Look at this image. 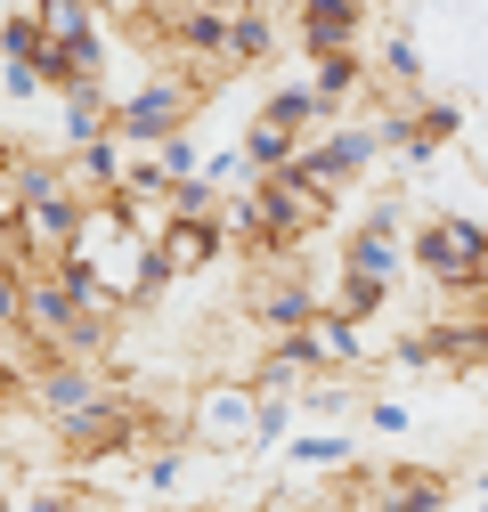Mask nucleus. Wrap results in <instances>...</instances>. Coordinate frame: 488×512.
I'll return each mask as SVG.
<instances>
[{
  "instance_id": "3",
  "label": "nucleus",
  "mask_w": 488,
  "mask_h": 512,
  "mask_svg": "<svg viewBox=\"0 0 488 512\" xmlns=\"http://www.w3.org/2000/svg\"><path fill=\"white\" fill-rule=\"evenodd\" d=\"M196 114H204V82H188L179 66H155L139 90H122V98H114L106 139H114V147H131V155H147V147H163L171 131H196Z\"/></svg>"
},
{
  "instance_id": "10",
  "label": "nucleus",
  "mask_w": 488,
  "mask_h": 512,
  "mask_svg": "<svg viewBox=\"0 0 488 512\" xmlns=\"http://www.w3.org/2000/svg\"><path fill=\"white\" fill-rule=\"evenodd\" d=\"M220 244H228V236H220V220H171L147 252H155V277H163V285H179V277H204V269L220 261Z\"/></svg>"
},
{
  "instance_id": "27",
  "label": "nucleus",
  "mask_w": 488,
  "mask_h": 512,
  "mask_svg": "<svg viewBox=\"0 0 488 512\" xmlns=\"http://www.w3.org/2000/svg\"><path fill=\"white\" fill-rule=\"evenodd\" d=\"M0 90H9V98H17V106H33V98H49V90H41V74H33V66H0Z\"/></svg>"
},
{
  "instance_id": "13",
  "label": "nucleus",
  "mask_w": 488,
  "mask_h": 512,
  "mask_svg": "<svg viewBox=\"0 0 488 512\" xmlns=\"http://www.w3.org/2000/svg\"><path fill=\"white\" fill-rule=\"evenodd\" d=\"M277 57V0H228V74Z\"/></svg>"
},
{
  "instance_id": "19",
  "label": "nucleus",
  "mask_w": 488,
  "mask_h": 512,
  "mask_svg": "<svg viewBox=\"0 0 488 512\" xmlns=\"http://www.w3.org/2000/svg\"><path fill=\"white\" fill-rule=\"evenodd\" d=\"M350 456H358V447H350L342 431H318V423L293 439V464H301V472H326V480H334V472H350Z\"/></svg>"
},
{
  "instance_id": "11",
  "label": "nucleus",
  "mask_w": 488,
  "mask_h": 512,
  "mask_svg": "<svg viewBox=\"0 0 488 512\" xmlns=\"http://www.w3.org/2000/svg\"><path fill=\"white\" fill-rule=\"evenodd\" d=\"M293 33L310 57H334V49H358L366 33V0H293Z\"/></svg>"
},
{
  "instance_id": "4",
  "label": "nucleus",
  "mask_w": 488,
  "mask_h": 512,
  "mask_svg": "<svg viewBox=\"0 0 488 512\" xmlns=\"http://www.w3.org/2000/svg\"><path fill=\"white\" fill-rule=\"evenodd\" d=\"M407 269L432 277L440 293H464V285L488 269V228L464 220V212H432V220L407 236Z\"/></svg>"
},
{
  "instance_id": "1",
  "label": "nucleus",
  "mask_w": 488,
  "mask_h": 512,
  "mask_svg": "<svg viewBox=\"0 0 488 512\" xmlns=\"http://www.w3.org/2000/svg\"><path fill=\"white\" fill-rule=\"evenodd\" d=\"M399 228H407V196H383L375 212L350 228V244H342V293H334V317H342V326L383 317L391 285L407 277V244H399Z\"/></svg>"
},
{
  "instance_id": "22",
  "label": "nucleus",
  "mask_w": 488,
  "mask_h": 512,
  "mask_svg": "<svg viewBox=\"0 0 488 512\" xmlns=\"http://www.w3.org/2000/svg\"><path fill=\"white\" fill-rule=\"evenodd\" d=\"M220 187L212 179H171V220H220Z\"/></svg>"
},
{
  "instance_id": "24",
  "label": "nucleus",
  "mask_w": 488,
  "mask_h": 512,
  "mask_svg": "<svg viewBox=\"0 0 488 512\" xmlns=\"http://www.w3.org/2000/svg\"><path fill=\"white\" fill-rule=\"evenodd\" d=\"M285 431H293V399H261V415H253V447H244V456H269Z\"/></svg>"
},
{
  "instance_id": "2",
  "label": "nucleus",
  "mask_w": 488,
  "mask_h": 512,
  "mask_svg": "<svg viewBox=\"0 0 488 512\" xmlns=\"http://www.w3.org/2000/svg\"><path fill=\"white\" fill-rule=\"evenodd\" d=\"M66 261H74L114 309H139V301L163 293L147 236H131V220H122L114 204H82V228H74V244H66Z\"/></svg>"
},
{
  "instance_id": "14",
  "label": "nucleus",
  "mask_w": 488,
  "mask_h": 512,
  "mask_svg": "<svg viewBox=\"0 0 488 512\" xmlns=\"http://www.w3.org/2000/svg\"><path fill=\"white\" fill-rule=\"evenodd\" d=\"M122 155H131V147L90 139V147H74V155H57V171H66V187H74L82 204H114V196H122Z\"/></svg>"
},
{
  "instance_id": "30",
  "label": "nucleus",
  "mask_w": 488,
  "mask_h": 512,
  "mask_svg": "<svg viewBox=\"0 0 488 512\" xmlns=\"http://www.w3.org/2000/svg\"><path fill=\"white\" fill-rule=\"evenodd\" d=\"M480 496H488V472H480Z\"/></svg>"
},
{
  "instance_id": "12",
  "label": "nucleus",
  "mask_w": 488,
  "mask_h": 512,
  "mask_svg": "<svg viewBox=\"0 0 488 512\" xmlns=\"http://www.w3.org/2000/svg\"><path fill=\"white\" fill-rule=\"evenodd\" d=\"M106 122H114V90H106V82H74V90H57V155H74V147L106 139Z\"/></svg>"
},
{
  "instance_id": "5",
  "label": "nucleus",
  "mask_w": 488,
  "mask_h": 512,
  "mask_svg": "<svg viewBox=\"0 0 488 512\" xmlns=\"http://www.w3.org/2000/svg\"><path fill=\"white\" fill-rule=\"evenodd\" d=\"M253 415H261V391L236 382V374H220L188 407V439L204 447V456H244V447H253Z\"/></svg>"
},
{
  "instance_id": "15",
  "label": "nucleus",
  "mask_w": 488,
  "mask_h": 512,
  "mask_svg": "<svg viewBox=\"0 0 488 512\" xmlns=\"http://www.w3.org/2000/svg\"><path fill=\"white\" fill-rule=\"evenodd\" d=\"M310 90H318L326 114H342L350 98L375 90V74H366V57H358V49H334V57H310Z\"/></svg>"
},
{
  "instance_id": "31",
  "label": "nucleus",
  "mask_w": 488,
  "mask_h": 512,
  "mask_svg": "<svg viewBox=\"0 0 488 512\" xmlns=\"http://www.w3.org/2000/svg\"><path fill=\"white\" fill-rule=\"evenodd\" d=\"M480 512H488V504H480Z\"/></svg>"
},
{
  "instance_id": "8",
  "label": "nucleus",
  "mask_w": 488,
  "mask_h": 512,
  "mask_svg": "<svg viewBox=\"0 0 488 512\" xmlns=\"http://www.w3.org/2000/svg\"><path fill=\"white\" fill-rule=\"evenodd\" d=\"M74 228H82V196H74V187H57V196H25V204H17V236H25V261H33V269H41V261H66Z\"/></svg>"
},
{
  "instance_id": "29",
  "label": "nucleus",
  "mask_w": 488,
  "mask_h": 512,
  "mask_svg": "<svg viewBox=\"0 0 488 512\" xmlns=\"http://www.w3.org/2000/svg\"><path fill=\"white\" fill-rule=\"evenodd\" d=\"M90 9H98V17H122V25H139V17H147V0H90Z\"/></svg>"
},
{
  "instance_id": "7",
  "label": "nucleus",
  "mask_w": 488,
  "mask_h": 512,
  "mask_svg": "<svg viewBox=\"0 0 488 512\" xmlns=\"http://www.w3.org/2000/svg\"><path fill=\"white\" fill-rule=\"evenodd\" d=\"M285 358H293L301 374H350V366H366V334L342 326L334 309H310V317L285 334Z\"/></svg>"
},
{
  "instance_id": "16",
  "label": "nucleus",
  "mask_w": 488,
  "mask_h": 512,
  "mask_svg": "<svg viewBox=\"0 0 488 512\" xmlns=\"http://www.w3.org/2000/svg\"><path fill=\"white\" fill-rule=\"evenodd\" d=\"M261 122H277V131H293V139H310V131H326V106H318V90L310 82H285V90H269L261 98Z\"/></svg>"
},
{
  "instance_id": "6",
  "label": "nucleus",
  "mask_w": 488,
  "mask_h": 512,
  "mask_svg": "<svg viewBox=\"0 0 488 512\" xmlns=\"http://www.w3.org/2000/svg\"><path fill=\"white\" fill-rule=\"evenodd\" d=\"M310 309H326L318 301V285L310 277H293V252H277V261H261V277H253V293H244V317L261 326V342H285Z\"/></svg>"
},
{
  "instance_id": "17",
  "label": "nucleus",
  "mask_w": 488,
  "mask_h": 512,
  "mask_svg": "<svg viewBox=\"0 0 488 512\" xmlns=\"http://www.w3.org/2000/svg\"><path fill=\"white\" fill-rule=\"evenodd\" d=\"M407 122H415V139H407V155H415V163H432L440 147H456V139H464V106H456V98L407 106Z\"/></svg>"
},
{
  "instance_id": "26",
  "label": "nucleus",
  "mask_w": 488,
  "mask_h": 512,
  "mask_svg": "<svg viewBox=\"0 0 488 512\" xmlns=\"http://www.w3.org/2000/svg\"><path fill=\"white\" fill-rule=\"evenodd\" d=\"M196 179H212L220 196H228V187H244V155H236V147H220V155H204V163H196Z\"/></svg>"
},
{
  "instance_id": "9",
  "label": "nucleus",
  "mask_w": 488,
  "mask_h": 512,
  "mask_svg": "<svg viewBox=\"0 0 488 512\" xmlns=\"http://www.w3.org/2000/svg\"><path fill=\"white\" fill-rule=\"evenodd\" d=\"M448 472L432 464H383V472H366V512H448Z\"/></svg>"
},
{
  "instance_id": "18",
  "label": "nucleus",
  "mask_w": 488,
  "mask_h": 512,
  "mask_svg": "<svg viewBox=\"0 0 488 512\" xmlns=\"http://www.w3.org/2000/svg\"><path fill=\"white\" fill-rule=\"evenodd\" d=\"M236 155H244V179H269V171H285V163L301 155V139H293V131H277V122H261V114H253V131L236 139Z\"/></svg>"
},
{
  "instance_id": "23",
  "label": "nucleus",
  "mask_w": 488,
  "mask_h": 512,
  "mask_svg": "<svg viewBox=\"0 0 488 512\" xmlns=\"http://www.w3.org/2000/svg\"><path fill=\"white\" fill-rule=\"evenodd\" d=\"M155 163H163V179H196V163H204V147H196V131H171L163 147H147Z\"/></svg>"
},
{
  "instance_id": "21",
  "label": "nucleus",
  "mask_w": 488,
  "mask_h": 512,
  "mask_svg": "<svg viewBox=\"0 0 488 512\" xmlns=\"http://www.w3.org/2000/svg\"><path fill=\"white\" fill-rule=\"evenodd\" d=\"M33 57H41V17L9 9V17H0V66H33Z\"/></svg>"
},
{
  "instance_id": "25",
  "label": "nucleus",
  "mask_w": 488,
  "mask_h": 512,
  "mask_svg": "<svg viewBox=\"0 0 488 512\" xmlns=\"http://www.w3.org/2000/svg\"><path fill=\"white\" fill-rule=\"evenodd\" d=\"M366 423H375L383 439H407V431H415V415H407V399H366Z\"/></svg>"
},
{
  "instance_id": "20",
  "label": "nucleus",
  "mask_w": 488,
  "mask_h": 512,
  "mask_svg": "<svg viewBox=\"0 0 488 512\" xmlns=\"http://www.w3.org/2000/svg\"><path fill=\"white\" fill-rule=\"evenodd\" d=\"M366 74H375V90H383V82H391V90H415V82H423V49H415V33H391L383 57H375Z\"/></svg>"
},
{
  "instance_id": "28",
  "label": "nucleus",
  "mask_w": 488,
  "mask_h": 512,
  "mask_svg": "<svg viewBox=\"0 0 488 512\" xmlns=\"http://www.w3.org/2000/svg\"><path fill=\"white\" fill-rule=\"evenodd\" d=\"M448 301H456V309L472 317V326H488V269H480V277H472L464 293H448Z\"/></svg>"
}]
</instances>
